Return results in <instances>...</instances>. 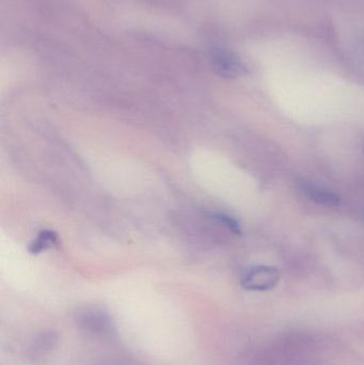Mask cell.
<instances>
[{
	"label": "cell",
	"instance_id": "7a4b0ae2",
	"mask_svg": "<svg viewBox=\"0 0 364 365\" xmlns=\"http://www.w3.org/2000/svg\"><path fill=\"white\" fill-rule=\"evenodd\" d=\"M211 61L215 72L224 78H236L246 71L243 61L228 49H215L212 53Z\"/></svg>",
	"mask_w": 364,
	"mask_h": 365
},
{
	"label": "cell",
	"instance_id": "5b68a950",
	"mask_svg": "<svg viewBox=\"0 0 364 365\" xmlns=\"http://www.w3.org/2000/svg\"><path fill=\"white\" fill-rule=\"evenodd\" d=\"M213 217L218 221V222H220L222 225H224V227H228V229L230 230L231 232H233V233H241V229H239V223H237L234 219L228 216V215L215 214Z\"/></svg>",
	"mask_w": 364,
	"mask_h": 365
},
{
	"label": "cell",
	"instance_id": "3957f363",
	"mask_svg": "<svg viewBox=\"0 0 364 365\" xmlns=\"http://www.w3.org/2000/svg\"><path fill=\"white\" fill-rule=\"evenodd\" d=\"M298 187L306 197H309L311 201L316 202L320 205L335 207V206L340 204L339 195L333 191L329 190V189L324 188V187H320L307 181L299 182Z\"/></svg>",
	"mask_w": 364,
	"mask_h": 365
},
{
	"label": "cell",
	"instance_id": "277c9868",
	"mask_svg": "<svg viewBox=\"0 0 364 365\" xmlns=\"http://www.w3.org/2000/svg\"><path fill=\"white\" fill-rule=\"evenodd\" d=\"M58 244V235L56 232L51 230H43L36 236V240L30 244L29 252L32 255H38L43 251L48 250Z\"/></svg>",
	"mask_w": 364,
	"mask_h": 365
},
{
	"label": "cell",
	"instance_id": "6da1fadb",
	"mask_svg": "<svg viewBox=\"0 0 364 365\" xmlns=\"http://www.w3.org/2000/svg\"><path fill=\"white\" fill-rule=\"evenodd\" d=\"M279 278V272L276 268L254 266L244 272L241 282L248 291H269L277 285Z\"/></svg>",
	"mask_w": 364,
	"mask_h": 365
}]
</instances>
